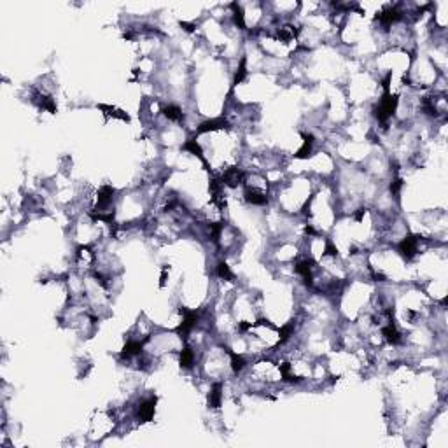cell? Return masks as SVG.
Here are the masks:
<instances>
[{
	"label": "cell",
	"mask_w": 448,
	"mask_h": 448,
	"mask_svg": "<svg viewBox=\"0 0 448 448\" xmlns=\"http://www.w3.org/2000/svg\"><path fill=\"white\" fill-rule=\"evenodd\" d=\"M396 109H397V97H394V95H390V91H387L384 93L380 104L375 107V118L380 123H387V119L394 116Z\"/></svg>",
	"instance_id": "obj_1"
},
{
	"label": "cell",
	"mask_w": 448,
	"mask_h": 448,
	"mask_svg": "<svg viewBox=\"0 0 448 448\" xmlns=\"http://www.w3.org/2000/svg\"><path fill=\"white\" fill-rule=\"evenodd\" d=\"M419 240L420 237H417V235H408L397 244V252L404 261H411L415 257V254L419 251Z\"/></svg>",
	"instance_id": "obj_2"
},
{
	"label": "cell",
	"mask_w": 448,
	"mask_h": 448,
	"mask_svg": "<svg viewBox=\"0 0 448 448\" xmlns=\"http://www.w3.org/2000/svg\"><path fill=\"white\" fill-rule=\"evenodd\" d=\"M198 319H200V314H198V312H194V310H191V312L186 310V312H184V317H182V322L179 324V327H177V329H175V333H177L181 338H186L189 333H191V331L194 329V327H196Z\"/></svg>",
	"instance_id": "obj_3"
},
{
	"label": "cell",
	"mask_w": 448,
	"mask_h": 448,
	"mask_svg": "<svg viewBox=\"0 0 448 448\" xmlns=\"http://www.w3.org/2000/svg\"><path fill=\"white\" fill-rule=\"evenodd\" d=\"M156 403H158V397H149V399L142 401L137 406V419L140 422H151L152 417H154L156 411Z\"/></svg>",
	"instance_id": "obj_4"
},
{
	"label": "cell",
	"mask_w": 448,
	"mask_h": 448,
	"mask_svg": "<svg viewBox=\"0 0 448 448\" xmlns=\"http://www.w3.org/2000/svg\"><path fill=\"white\" fill-rule=\"evenodd\" d=\"M149 338H144V340H128L126 345L121 350V359H131V357H138L142 356L144 352V345Z\"/></svg>",
	"instance_id": "obj_5"
},
{
	"label": "cell",
	"mask_w": 448,
	"mask_h": 448,
	"mask_svg": "<svg viewBox=\"0 0 448 448\" xmlns=\"http://www.w3.org/2000/svg\"><path fill=\"white\" fill-rule=\"evenodd\" d=\"M222 182H224V186H228V188H238V186H242L245 182V174L240 170V168L233 167V168H228L224 174L221 175Z\"/></svg>",
	"instance_id": "obj_6"
},
{
	"label": "cell",
	"mask_w": 448,
	"mask_h": 448,
	"mask_svg": "<svg viewBox=\"0 0 448 448\" xmlns=\"http://www.w3.org/2000/svg\"><path fill=\"white\" fill-rule=\"evenodd\" d=\"M230 128V123L224 118H215V119H208V121H203L200 126H198L196 133H207V131H219V130H228Z\"/></svg>",
	"instance_id": "obj_7"
},
{
	"label": "cell",
	"mask_w": 448,
	"mask_h": 448,
	"mask_svg": "<svg viewBox=\"0 0 448 448\" xmlns=\"http://www.w3.org/2000/svg\"><path fill=\"white\" fill-rule=\"evenodd\" d=\"M382 334H384V338H385L389 345H399L401 341H403V336H401L399 329H397L396 324H394V319L387 322V326L382 327Z\"/></svg>",
	"instance_id": "obj_8"
},
{
	"label": "cell",
	"mask_w": 448,
	"mask_h": 448,
	"mask_svg": "<svg viewBox=\"0 0 448 448\" xmlns=\"http://www.w3.org/2000/svg\"><path fill=\"white\" fill-rule=\"evenodd\" d=\"M114 194H116V189L112 188V186H102L100 189H98V194H97V205L98 208H107L109 205L112 203V200H114Z\"/></svg>",
	"instance_id": "obj_9"
},
{
	"label": "cell",
	"mask_w": 448,
	"mask_h": 448,
	"mask_svg": "<svg viewBox=\"0 0 448 448\" xmlns=\"http://www.w3.org/2000/svg\"><path fill=\"white\" fill-rule=\"evenodd\" d=\"M244 196H245V200H247V203H251V205H268V201H270L266 193L257 191V189H254V188L245 189Z\"/></svg>",
	"instance_id": "obj_10"
},
{
	"label": "cell",
	"mask_w": 448,
	"mask_h": 448,
	"mask_svg": "<svg viewBox=\"0 0 448 448\" xmlns=\"http://www.w3.org/2000/svg\"><path fill=\"white\" fill-rule=\"evenodd\" d=\"M221 403H222V384H214L210 389V392H208V408H214V410H217V408H221Z\"/></svg>",
	"instance_id": "obj_11"
},
{
	"label": "cell",
	"mask_w": 448,
	"mask_h": 448,
	"mask_svg": "<svg viewBox=\"0 0 448 448\" xmlns=\"http://www.w3.org/2000/svg\"><path fill=\"white\" fill-rule=\"evenodd\" d=\"M182 149H184V151H189V152H191V154L196 156V158H200V159H201V163H203L205 167H208L207 158H205V156H203V149H201V145L196 142V138H189L188 142H184Z\"/></svg>",
	"instance_id": "obj_12"
},
{
	"label": "cell",
	"mask_w": 448,
	"mask_h": 448,
	"mask_svg": "<svg viewBox=\"0 0 448 448\" xmlns=\"http://www.w3.org/2000/svg\"><path fill=\"white\" fill-rule=\"evenodd\" d=\"M194 361H196V357H194L193 348L184 347L181 352H179V363H181V366L184 368V370H191V368L194 366Z\"/></svg>",
	"instance_id": "obj_13"
},
{
	"label": "cell",
	"mask_w": 448,
	"mask_h": 448,
	"mask_svg": "<svg viewBox=\"0 0 448 448\" xmlns=\"http://www.w3.org/2000/svg\"><path fill=\"white\" fill-rule=\"evenodd\" d=\"M314 144H315V138L312 133H303V147L300 149V151L296 152V158L298 159H307L308 156L312 154V151H314Z\"/></svg>",
	"instance_id": "obj_14"
},
{
	"label": "cell",
	"mask_w": 448,
	"mask_h": 448,
	"mask_svg": "<svg viewBox=\"0 0 448 448\" xmlns=\"http://www.w3.org/2000/svg\"><path fill=\"white\" fill-rule=\"evenodd\" d=\"M163 114L168 121H175V123L184 121V112H182V109L175 104H170V105H167V107H163Z\"/></svg>",
	"instance_id": "obj_15"
},
{
	"label": "cell",
	"mask_w": 448,
	"mask_h": 448,
	"mask_svg": "<svg viewBox=\"0 0 448 448\" xmlns=\"http://www.w3.org/2000/svg\"><path fill=\"white\" fill-rule=\"evenodd\" d=\"M228 354H230V357H231V370H233V373L235 375L242 373V371L245 370V366H247L245 357L240 356V354H237V352H231V350H228Z\"/></svg>",
	"instance_id": "obj_16"
},
{
	"label": "cell",
	"mask_w": 448,
	"mask_h": 448,
	"mask_svg": "<svg viewBox=\"0 0 448 448\" xmlns=\"http://www.w3.org/2000/svg\"><path fill=\"white\" fill-rule=\"evenodd\" d=\"M215 273H217V277L222 278V280H235V273L231 271V268L228 266L226 261H219L217 268H215Z\"/></svg>",
	"instance_id": "obj_17"
},
{
	"label": "cell",
	"mask_w": 448,
	"mask_h": 448,
	"mask_svg": "<svg viewBox=\"0 0 448 448\" xmlns=\"http://www.w3.org/2000/svg\"><path fill=\"white\" fill-rule=\"evenodd\" d=\"M247 77V58H242L240 60V65H238L237 72H235V77H233V86H238L244 82V79Z\"/></svg>",
	"instance_id": "obj_18"
},
{
	"label": "cell",
	"mask_w": 448,
	"mask_h": 448,
	"mask_svg": "<svg viewBox=\"0 0 448 448\" xmlns=\"http://www.w3.org/2000/svg\"><path fill=\"white\" fill-rule=\"evenodd\" d=\"M293 336H294V324L293 322L285 324V326H282L280 329H278V338H280L278 343L280 345H284L285 341H289Z\"/></svg>",
	"instance_id": "obj_19"
},
{
	"label": "cell",
	"mask_w": 448,
	"mask_h": 448,
	"mask_svg": "<svg viewBox=\"0 0 448 448\" xmlns=\"http://www.w3.org/2000/svg\"><path fill=\"white\" fill-rule=\"evenodd\" d=\"M231 9H233V23L240 30H245V16H244L242 7L238 4H231Z\"/></svg>",
	"instance_id": "obj_20"
},
{
	"label": "cell",
	"mask_w": 448,
	"mask_h": 448,
	"mask_svg": "<svg viewBox=\"0 0 448 448\" xmlns=\"http://www.w3.org/2000/svg\"><path fill=\"white\" fill-rule=\"evenodd\" d=\"M401 188H403V179L401 177H394L392 181H390V193L394 194V196H399V193H401Z\"/></svg>",
	"instance_id": "obj_21"
},
{
	"label": "cell",
	"mask_w": 448,
	"mask_h": 448,
	"mask_svg": "<svg viewBox=\"0 0 448 448\" xmlns=\"http://www.w3.org/2000/svg\"><path fill=\"white\" fill-rule=\"evenodd\" d=\"M324 254L329 256V257H336V256H338V249L334 247V244L331 240L326 242V247H324Z\"/></svg>",
	"instance_id": "obj_22"
},
{
	"label": "cell",
	"mask_w": 448,
	"mask_h": 448,
	"mask_svg": "<svg viewBox=\"0 0 448 448\" xmlns=\"http://www.w3.org/2000/svg\"><path fill=\"white\" fill-rule=\"evenodd\" d=\"M364 214H366V208H359V210L354 214V219H356V221H361V219L364 217Z\"/></svg>",
	"instance_id": "obj_23"
}]
</instances>
